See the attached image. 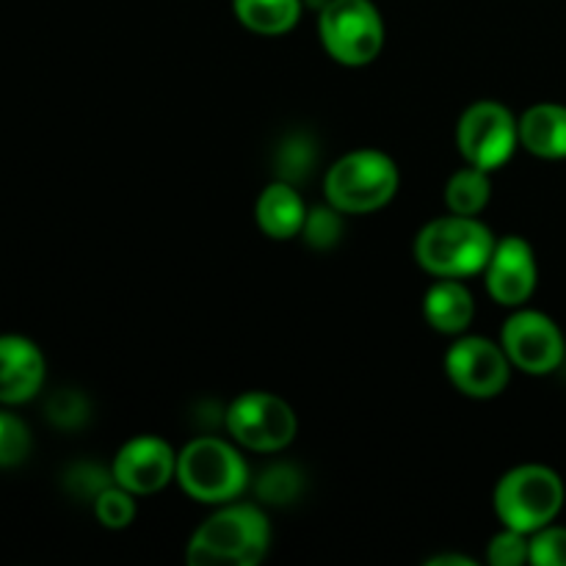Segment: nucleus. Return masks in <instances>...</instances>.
<instances>
[{
  "label": "nucleus",
  "instance_id": "nucleus-13",
  "mask_svg": "<svg viewBox=\"0 0 566 566\" xmlns=\"http://www.w3.org/2000/svg\"><path fill=\"white\" fill-rule=\"evenodd\" d=\"M44 376V354L31 337L0 335V407H20L36 398Z\"/></svg>",
  "mask_w": 566,
  "mask_h": 566
},
{
  "label": "nucleus",
  "instance_id": "nucleus-25",
  "mask_svg": "<svg viewBox=\"0 0 566 566\" xmlns=\"http://www.w3.org/2000/svg\"><path fill=\"white\" fill-rule=\"evenodd\" d=\"M531 556L528 562L536 566H566V528L545 525L536 534H531Z\"/></svg>",
  "mask_w": 566,
  "mask_h": 566
},
{
  "label": "nucleus",
  "instance_id": "nucleus-4",
  "mask_svg": "<svg viewBox=\"0 0 566 566\" xmlns=\"http://www.w3.org/2000/svg\"><path fill=\"white\" fill-rule=\"evenodd\" d=\"M177 484L199 503H230L249 486L241 453L219 437H197L177 453Z\"/></svg>",
  "mask_w": 566,
  "mask_h": 566
},
{
  "label": "nucleus",
  "instance_id": "nucleus-26",
  "mask_svg": "<svg viewBox=\"0 0 566 566\" xmlns=\"http://www.w3.org/2000/svg\"><path fill=\"white\" fill-rule=\"evenodd\" d=\"M86 409H88V403L81 392L61 390L50 398L48 418L53 420L59 429H75V426H81L83 420H86V415H88Z\"/></svg>",
  "mask_w": 566,
  "mask_h": 566
},
{
  "label": "nucleus",
  "instance_id": "nucleus-18",
  "mask_svg": "<svg viewBox=\"0 0 566 566\" xmlns=\"http://www.w3.org/2000/svg\"><path fill=\"white\" fill-rule=\"evenodd\" d=\"M492 182L490 171L479 166H464L448 180L446 186V205L451 213L459 216H479L490 205Z\"/></svg>",
  "mask_w": 566,
  "mask_h": 566
},
{
  "label": "nucleus",
  "instance_id": "nucleus-27",
  "mask_svg": "<svg viewBox=\"0 0 566 566\" xmlns=\"http://www.w3.org/2000/svg\"><path fill=\"white\" fill-rule=\"evenodd\" d=\"M446 564L473 566L475 562H473V558H468V556H437V558H431V562H429V566H446Z\"/></svg>",
  "mask_w": 566,
  "mask_h": 566
},
{
  "label": "nucleus",
  "instance_id": "nucleus-22",
  "mask_svg": "<svg viewBox=\"0 0 566 566\" xmlns=\"http://www.w3.org/2000/svg\"><path fill=\"white\" fill-rule=\"evenodd\" d=\"M304 241L310 243L318 252H326V249L337 247L343 235V219L340 210L337 208H313L307 210V219H304V230H302Z\"/></svg>",
  "mask_w": 566,
  "mask_h": 566
},
{
  "label": "nucleus",
  "instance_id": "nucleus-23",
  "mask_svg": "<svg viewBox=\"0 0 566 566\" xmlns=\"http://www.w3.org/2000/svg\"><path fill=\"white\" fill-rule=\"evenodd\" d=\"M302 475L291 464H274L265 470L258 481V495L265 497V503H287L298 495Z\"/></svg>",
  "mask_w": 566,
  "mask_h": 566
},
{
  "label": "nucleus",
  "instance_id": "nucleus-1",
  "mask_svg": "<svg viewBox=\"0 0 566 566\" xmlns=\"http://www.w3.org/2000/svg\"><path fill=\"white\" fill-rule=\"evenodd\" d=\"M271 545L269 517L252 503H221L188 542L191 566H254Z\"/></svg>",
  "mask_w": 566,
  "mask_h": 566
},
{
  "label": "nucleus",
  "instance_id": "nucleus-24",
  "mask_svg": "<svg viewBox=\"0 0 566 566\" xmlns=\"http://www.w3.org/2000/svg\"><path fill=\"white\" fill-rule=\"evenodd\" d=\"M528 556H531L528 534L506 528V525H503L501 534L490 542V553H486L490 564L495 566H520L528 562Z\"/></svg>",
  "mask_w": 566,
  "mask_h": 566
},
{
  "label": "nucleus",
  "instance_id": "nucleus-20",
  "mask_svg": "<svg viewBox=\"0 0 566 566\" xmlns=\"http://www.w3.org/2000/svg\"><path fill=\"white\" fill-rule=\"evenodd\" d=\"M315 144L307 136L296 133V136H287L282 142V147L276 149V169H280V180H287L296 186L298 180L313 171L315 166Z\"/></svg>",
  "mask_w": 566,
  "mask_h": 566
},
{
  "label": "nucleus",
  "instance_id": "nucleus-11",
  "mask_svg": "<svg viewBox=\"0 0 566 566\" xmlns=\"http://www.w3.org/2000/svg\"><path fill=\"white\" fill-rule=\"evenodd\" d=\"M111 475L133 495H153L177 475V453L160 437H136L119 448Z\"/></svg>",
  "mask_w": 566,
  "mask_h": 566
},
{
  "label": "nucleus",
  "instance_id": "nucleus-17",
  "mask_svg": "<svg viewBox=\"0 0 566 566\" xmlns=\"http://www.w3.org/2000/svg\"><path fill=\"white\" fill-rule=\"evenodd\" d=\"M238 22L260 36H282L302 17V0H232Z\"/></svg>",
  "mask_w": 566,
  "mask_h": 566
},
{
  "label": "nucleus",
  "instance_id": "nucleus-16",
  "mask_svg": "<svg viewBox=\"0 0 566 566\" xmlns=\"http://www.w3.org/2000/svg\"><path fill=\"white\" fill-rule=\"evenodd\" d=\"M520 144L536 158H566V108L556 103H539L520 119Z\"/></svg>",
  "mask_w": 566,
  "mask_h": 566
},
{
  "label": "nucleus",
  "instance_id": "nucleus-8",
  "mask_svg": "<svg viewBox=\"0 0 566 566\" xmlns=\"http://www.w3.org/2000/svg\"><path fill=\"white\" fill-rule=\"evenodd\" d=\"M520 144V122L512 111L495 99L473 103L457 125V147L470 166L501 169Z\"/></svg>",
  "mask_w": 566,
  "mask_h": 566
},
{
  "label": "nucleus",
  "instance_id": "nucleus-10",
  "mask_svg": "<svg viewBox=\"0 0 566 566\" xmlns=\"http://www.w3.org/2000/svg\"><path fill=\"white\" fill-rule=\"evenodd\" d=\"M506 352L486 337H462L446 354V374L470 398H495L509 385Z\"/></svg>",
  "mask_w": 566,
  "mask_h": 566
},
{
  "label": "nucleus",
  "instance_id": "nucleus-14",
  "mask_svg": "<svg viewBox=\"0 0 566 566\" xmlns=\"http://www.w3.org/2000/svg\"><path fill=\"white\" fill-rule=\"evenodd\" d=\"M254 219L258 227L274 241H287V238L302 235L307 208H304L302 193L287 180H276L265 186V191L254 205Z\"/></svg>",
  "mask_w": 566,
  "mask_h": 566
},
{
  "label": "nucleus",
  "instance_id": "nucleus-6",
  "mask_svg": "<svg viewBox=\"0 0 566 566\" xmlns=\"http://www.w3.org/2000/svg\"><path fill=\"white\" fill-rule=\"evenodd\" d=\"M318 36L337 64L365 66L381 53L385 22L370 0H326L318 14Z\"/></svg>",
  "mask_w": 566,
  "mask_h": 566
},
{
  "label": "nucleus",
  "instance_id": "nucleus-12",
  "mask_svg": "<svg viewBox=\"0 0 566 566\" xmlns=\"http://www.w3.org/2000/svg\"><path fill=\"white\" fill-rule=\"evenodd\" d=\"M484 280L490 296L503 307H520L528 302L536 287V260L531 243L517 235L495 241Z\"/></svg>",
  "mask_w": 566,
  "mask_h": 566
},
{
  "label": "nucleus",
  "instance_id": "nucleus-2",
  "mask_svg": "<svg viewBox=\"0 0 566 566\" xmlns=\"http://www.w3.org/2000/svg\"><path fill=\"white\" fill-rule=\"evenodd\" d=\"M492 249L495 238L475 216H442L429 221L415 238V260L420 269L451 280L481 274L490 263Z\"/></svg>",
  "mask_w": 566,
  "mask_h": 566
},
{
  "label": "nucleus",
  "instance_id": "nucleus-15",
  "mask_svg": "<svg viewBox=\"0 0 566 566\" xmlns=\"http://www.w3.org/2000/svg\"><path fill=\"white\" fill-rule=\"evenodd\" d=\"M423 315L440 335H462L475 315V302L468 287L451 276H440L423 298Z\"/></svg>",
  "mask_w": 566,
  "mask_h": 566
},
{
  "label": "nucleus",
  "instance_id": "nucleus-5",
  "mask_svg": "<svg viewBox=\"0 0 566 566\" xmlns=\"http://www.w3.org/2000/svg\"><path fill=\"white\" fill-rule=\"evenodd\" d=\"M564 506V484L551 468L523 464L497 481L495 512L506 528L536 534L551 525Z\"/></svg>",
  "mask_w": 566,
  "mask_h": 566
},
{
  "label": "nucleus",
  "instance_id": "nucleus-9",
  "mask_svg": "<svg viewBox=\"0 0 566 566\" xmlns=\"http://www.w3.org/2000/svg\"><path fill=\"white\" fill-rule=\"evenodd\" d=\"M501 346L514 368L531 376L553 374L564 363V335L545 313L523 310L506 321Z\"/></svg>",
  "mask_w": 566,
  "mask_h": 566
},
{
  "label": "nucleus",
  "instance_id": "nucleus-21",
  "mask_svg": "<svg viewBox=\"0 0 566 566\" xmlns=\"http://www.w3.org/2000/svg\"><path fill=\"white\" fill-rule=\"evenodd\" d=\"M133 492H127L125 486L114 484L105 486L97 497H94V514H97L99 523L111 531H122L136 520V501H133Z\"/></svg>",
  "mask_w": 566,
  "mask_h": 566
},
{
  "label": "nucleus",
  "instance_id": "nucleus-7",
  "mask_svg": "<svg viewBox=\"0 0 566 566\" xmlns=\"http://www.w3.org/2000/svg\"><path fill=\"white\" fill-rule=\"evenodd\" d=\"M227 431L238 446L258 453H276L296 437V415L291 403L265 390L243 392L230 403L224 415Z\"/></svg>",
  "mask_w": 566,
  "mask_h": 566
},
{
  "label": "nucleus",
  "instance_id": "nucleus-19",
  "mask_svg": "<svg viewBox=\"0 0 566 566\" xmlns=\"http://www.w3.org/2000/svg\"><path fill=\"white\" fill-rule=\"evenodd\" d=\"M31 431L25 420L17 418L9 409H0V470L17 468L31 457Z\"/></svg>",
  "mask_w": 566,
  "mask_h": 566
},
{
  "label": "nucleus",
  "instance_id": "nucleus-3",
  "mask_svg": "<svg viewBox=\"0 0 566 566\" xmlns=\"http://www.w3.org/2000/svg\"><path fill=\"white\" fill-rule=\"evenodd\" d=\"M396 160L381 149H354L326 171V202L340 213H374L390 205L398 193Z\"/></svg>",
  "mask_w": 566,
  "mask_h": 566
}]
</instances>
